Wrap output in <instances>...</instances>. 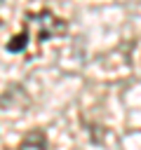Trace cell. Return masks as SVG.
I'll return each instance as SVG.
<instances>
[{
	"instance_id": "cell-2",
	"label": "cell",
	"mask_w": 141,
	"mask_h": 150,
	"mask_svg": "<svg viewBox=\"0 0 141 150\" xmlns=\"http://www.w3.org/2000/svg\"><path fill=\"white\" fill-rule=\"evenodd\" d=\"M19 145H21V148H47V136H45V131L33 129V131H28V134L21 138Z\"/></svg>"
},
{
	"instance_id": "cell-3",
	"label": "cell",
	"mask_w": 141,
	"mask_h": 150,
	"mask_svg": "<svg viewBox=\"0 0 141 150\" xmlns=\"http://www.w3.org/2000/svg\"><path fill=\"white\" fill-rule=\"evenodd\" d=\"M0 2H2V0H0Z\"/></svg>"
},
{
	"instance_id": "cell-1",
	"label": "cell",
	"mask_w": 141,
	"mask_h": 150,
	"mask_svg": "<svg viewBox=\"0 0 141 150\" xmlns=\"http://www.w3.org/2000/svg\"><path fill=\"white\" fill-rule=\"evenodd\" d=\"M68 33V23L56 16L49 9H40V12H28L24 16V28L19 33H14V38L7 42V52L12 54H24L28 47H40L47 40H56L63 38Z\"/></svg>"
}]
</instances>
